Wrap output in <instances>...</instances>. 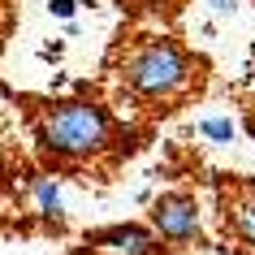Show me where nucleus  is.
I'll return each instance as SVG.
<instances>
[{"mask_svg":"<svg viewBox=\"0 0 255 255\" xmlns=\"http://www.w3.org/2000/svg\"><path fill=\"white\" fill-rule=\"evenodd\" d=\"M151 225L173 242H190L199 234V203L190 195H160L151 203Z\"/></svg>","mask_w":255,"mask_h":255,"instance_id":"3","label":"nucleus"},{"mask_svg":"<svg viewBox=\"0 0 255 255\" xmlns=\"http://www.w3.org/2000/svg\"><path fill=\"white\" fill-rule=\"evenodd\" d=\"M35 203H39V212L48 221H61L65 216V199H61V186H56L52 177H39L35 182Z\"/></svg>","mask_w":255,"mask_h":255,"instance_id":"5","label":"nucleus"},{"mask_svg":"<svg viewBox=\"0 0 255 255\" xmlns=\"http://www.w3.org/2000/svg\"><path fill=\"white\" fill-rule=\"evenodd\" d=\"M234 9V0H212V13H229Z\"/></svg>","mask_w":255,"mask_h":255,"instance_id":"10","label":"nucleus"},{"mask_svg":"<svg viewBox=\"0 0 255 255\" xmlns=\"http://www.w3.org/2000/svg\"><path fill=\"white\" fill-rule=\"evenodd\" d=\"M199 134L216 138V143H229L234 138V121L229 117H208V121H199Z\"/></svg>","mask_w":255,"mask_h":255,"instance_id":"7","label":"nucleus"},{"mask_svg":"<svg viewBox=\"0 0 255 255\" xmlns=\"http://www.w3.org/2000/svg\"><path fill=\"white\" fill-rule=\"evenodd\" d=\"M95 247L108 255H151L156 251V238H151L143 225H113L104 234H95Z\"/></svg>","mask_w":255,"mask_h":255,"instance_id":"4","label":"nucleus"},{"mask_svg":"<svg viewBox=\"0 0 255 255\" xmlns=\"http://www.w3.org/2000/svg\"><path fill=\"white\" fill-rule=\"evenodd\" d=\"M61 52H65V43H43V48H39V56H43V61H56Z\"/></svg>","mask_w":255,"mask_h":255,"instance_id":"9","label":"nucleus"},{"mask_svg":"<svg viewBox=\"0 0 255 255\" xmlns=\"http://www.w3.org/2000/svg\"><path fill=\"white\" fill-rule=\"evenodd\" d=\"M234 234H238L247 247H255V199H242L234 208Z\"/></svg>","mask_w":255,"mask_h":255,"instance_id":"6","label":"nucleus"},{"mask_svg":"<svg viewBox=\"0 0 255 255\" xmlns=\"http://www.w3.org/2000/svg\"><path fill=\"white\" fill-rule=\"evenodd\" d=\"M48 13H52V17H65V22H69V17L78 13V0H48Z\"/></svg>","mask_w":255,"mask_h":255,"instance_id":"8","label":"nucleus"},{"mask_svg":"<svg viewBox=\"0 0 255 255\" xmlns=\"http://www.w3.org/2000/svg\"><path fill=\"white\" fill-rule=\"evenodd\" d=\"M126 82L134 87L138 95H147V100H169V95L186 91L190 78H195V69H190V56L169 39H147L138 43L134 52L126 56Z\"/></svg>","mask_w":255,"mask_h":255,"instance_id":"2","label":"nucleus"},{"mask_svg":"<svg viewBox=\"0 0 255 255\" xmlns=\"http://www.w3.org/2000/svg\"><path fill=\"white\" fill-rule=\"evenodd\" d=\"M39 138L43 147L56 156H95L108 147V113L87 104V100H69L43 113L39 121Z\"/></svg>","mask_w":255,"mask_h":255,"instance_id":"1","label":"nucleus"}]
</instances>
